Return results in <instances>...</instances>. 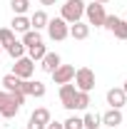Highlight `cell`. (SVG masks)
Listing matches in <instances>:
<instances>
[{"label":"cell","mask_w":127,"mask_h":129,"mask_svg":"<svg viewBox=\"0 0 127 129\" xmlns=\"http://www.w3.org/2000/svg\"><path fill=\"white\" fill-rule=\"evenodd\" d=\"M82 15H85V3L82 0H67L62 5V15L60 17H62L67 25H72V22H80Z\"/></svg>","instance_id":"cell-1"},{"label":"cell","mask_w":127,"mask_h":129,"mask_svg":"<svg viewBox=\"0 0 127 129\" xmlns=\"http://www.w3.org/2000/svg\"><path fill=\"white\" fill-rule=\"evenodd\" d=\"M48 35H50V40H55V42H62L65 37H70V25L65 22L62 17L48 20Z\"/></svg>","instance_id":"cell-2"},{"label":"cell","mask_w":127,"mask_h":129,"mask_svg":"<svg viewBox=\"0 0 127 129\" xmlns=\"http://www.w3.org/2000/svg\"><path fill=\"white\" fill-rule=\"evenodd\" d=\"M85 17H87V25H95V27H102L105 25V5H100V3H90V5H85Z\"/></svg>","instance_id":"cell-3"},{"label":"cell","mask_w":127,"mask_h":129,"mask_svg":"<svg viewBox=\"0 0 127 129\" xmlns=\"http://www.w3.org/2000/svg\"><path fill=\"white\" fill-rule=\"evenodd\" d=\"M75 87H77L80 92H90V89L95 87V72H92L90 67L75 70Z\"/></svg>","instance_id":"cell-4"},{"label":"cell","mask_w":127,"mask_h":129,"mask_svg":"<svg viewBox=\"0 0 127 129\" xmlns=\"http://www.w3.org/2000/svg\"><path fill=\"white\" fill-rule=\"evenodd\" d=\"M102 27H107V30H110L112 35L117 37V40H127V20H122V17H117V15H107Z\"/></svg>","instance_id":"cell-5"},{"label":"cell","mask_w":127,"mask_h":129,"mask_svg":"<svg viewBox=\"0 0 127 129\" xmlns=\"http://www.w3.org/2000/svg\"><path fill=\"white\" fill-rule=\"evenodd\" d=\"M32 72H35V62H32L30 57H20V60H15V64H13V75H15V77H20V80H30Z\"/></svg>","instance_id":"cell-6"},{"label":"cell","mask_w":127,"mask_h":129,"mask_svg":"<svg viewBox=\"0 0 127 129\" xmlns=\"http://www.w3.org/2000/svg\"><path fill=\"white\" fill-rule=\"evenodd\" d=\"M75 94H77V87L72 84V82H67V84H60V102H62L65 109H75Z\"/></svg>","instance_id":"cell-7"},{"label":"cell","mask_w":127,"mask_h":129,"mask_svg":"<svg viewBox=\"0 0 127 129\" xmlns=\"http://www.w3.org/2000/svg\"><path fill=\"white\" fill-rule=\"evenodd\" d=\"M52 80L55 84H67V82L75 80V67L72 64H60L55 72H52Z\"/></svg>","instance_id":"cell-8"},{"label":"cell","mask_w":127,"mask_h":129,"mask_svg":"<svg viewBox=\"0 0 127 129\" xmlns=\"http://www.w3.org/2000/svg\"><path fill=\"white\" fill-rule=\"evenodd\" d=\"M127 102V94L122 87H112V89H107V104H110L112 109H122Z\"/></svg>","instance_id":"cell-9"},{"label":"cell","mask_w":127,"mask_h":129,"mask_svg":"<svg viewBox=\"0 0 127 129\" xmlns=\"http://www.w3.org/2000/svg\"><path fill=\"white\" fill-rule=\"evenodd\" d=\"M20 92L28 97H45V84L37 80H23V87H20Z\"/></svg>","instance_id":"cell-10"},{"label":"cell","mask_w":127,"mask_h":129,"mask_svg":"<svg viewBox=\"0 0 127 129\" xmlns=\"http://www.w3.org/2000/svg\"><path fill=\"white\" fill-rule=\"evenodd\" d=\"M100 119H102V124H105L107 129H115L117 124H122V112H120V109H110V112L102 114Z\"/></svg>","instance_id":"cell-11"},{"label":"cell","mask_w":127,"mask_h":129,"mask_svg":"<svg viewBox=\"0 0 127 129\" xmlns=\"http://www.w3.org/2000/svg\"><path fill=\"white\" fill-rule=\"evenodd\" d=\"M40 62H43L40 67H43L45 72H50V75H52V72H55V70L60 67V55H57V52H48V55H45V57H43Z\"/></svg>","instance_id":"cell-12"},{"label":"cell","mask_w":127,"mask_h":129,"mask_svg":"<svg viewBox=\"0 0 127 129\" xmlns=\"http://www.w3.org/2000/svg\"><path fill=\"white\" fill-rule=\"evenodd\" d=\"M48 13H45V10H35V13H32V17H30V27L32 30H43V27H48Z\"/></svg>","instance_id":"cell-13"},{"label":"cell","mask_w":127,"mask_h":129,"mask_svg":"<svg viewBox=\"0 0 127 129\" xmlns=\"http://www.w3.org/2000/svg\"><path fill=\"white\" fill-rule=\"evenodd\" d=\"M87 35H90V25H87V22H72V25H70V37H75V40H87Z\"/></svg>","instance_id":"cell-14"},{"label":"cell","mask_w":127,"mask_h":129,"mask_svg":"<svg viewBox=\"0 0 127 129\" xmlns=\"http://www.w3.org/2000/svg\"><path fill=\"white\" fill-rule=\"evenodd\" d=\"M20 87H23V80L15 77L13 72L3 77V89H5V92H20Z\"/></svg>","instance_id":"cell-15"},{"label":"cell","mask_w":127,"mask_h":129,"mask_svg":"<svg viewBox=\"0 0 127 129\" xmlns=\"http://www.w3.org/2000/svg\"><path fill=\"white\" fill-rule=\"evenodd\" d=\"M13 32H28L32 30L30 27V17H25V15H15L13 17V27H10Z\"/></svg>","instance_id":"cell-16"},{"label":"cell","mask_w":127,"mask_h":129,"mask_svg":"<svg viewBox=\"0 0 127 129\" xmlns=\"http://www.w3.org/2000/svg\"><path fill=\"white\" fill-rule=\"evenodd\" d=\"M43 42V37H40V32L37 30H28V32H23V45L30 50V47H35V45H40Z\"/></svg>","instance_id":"cell-17"},{"label":"cell","mask_w":127,"mask_h":129,"mask_svg":"<svg viewBox=\"0 0 127 129\" xmlns=\"http://www.w3.org/2000/svg\"><path fill=\"white\" fill-rule=\"evenodd\" d=\"M100 124H102V119H100L97 112H87L82 117V127L85 129H100Z\"/></svg>","instance_id":"cell-18"},{"label":"cell","mask_w":127,"mask_h":129,"mask_svg":"<svg viewBox=\"0 0 127 129\" xmlns=\"http://www.w3.org/2000/svg\"><path fill=\"white\" fill-rule=\"evenodd\" d=\"M8 55H10V57H13V60H20V57H25V45H23V42H10V45H8Z\"/></svg>","instance_id":"cell-19"},{"label":"cell","mask_w":127,"mask_h":129,"mask_svg":"<svg viewBox=\"0 0 127 129\" xmlns=\"http://www.w3.org/2000/svg\"><path fill=\"white\" fill-rule=\"evenodd\" d=\"M45 55H48V47H45L43 42H40V45H35V47H30V50H28V57H30L32 62H40V60H43Z\"/></svg>","instance_id":"cell-20"},{"label":"cell","mask_w":127,"mask_h":129,"mask_svg":"<svg viewBox=\"0 0 127 129\" xmlns=\"http://www.w3.org/2000/svg\"><path fill=\"white\" fill-rule=\"evenodd\" d=\"M30 122H37V124H43V127H45V124L50 122V112L45 109V107H40V109H35V112L30 114Z\"/></svg>","instance_id":"cell-21"},{"label":"cell","mask_w":127,"mask_h":129,"mask_svg":"<svg viewBox=\"0 0 127 129\" xmlns=\"http://www.w3.org/2000/svg\"><path fill=\"white\" fill-rule=\"evenodd\" d=\"M90 107V92H80L75 94V109H87Z\"/></svg>","instance_id":"cell-22"},{"label":"cell","mask_w":127,"mask_h":129,"mask_svg":"<svg viewBox=\"0 0 127 129\" xmlns=\"http://www.w3.org/2000/svg\"><path fill=\"white\" fill-rule=\"evenodd\" d=\"M10 8L15 15H25L28 8H30V0H10Z\"/></svg>","instance_id":"cell-23"},{"label":"cell","mask_w":127,"mask_h":129,"mask_svg":"<svg viewBox=\"0 0 127 129\" xmlns=\"http://www.w3.org/2000/svg\"><path fill=\"white\" fill-rule=\"evenodd\" d=\"M10 42H15V32L10 30V27H0V45L8 47Z\"/></svg>","instance_id":"cell-24"},{"label":"cell","mask_w":127,"mask_h":129,"mask_svg":"<svg viewBox=\"0 0 127 129\" xmlns=\"http://www.w3.org/2000/svg\"><path fill=\"white\" fill-rule=\"evenodd\" d=\"M62 129H85V127H82V119L80 117H67L62 122Z\"/></svg>","instance_id":"cell-25"},{"label":"cell","mask_w":127,"mask_h":129,"mask_svg":"<svg viewBox=\"0 0 127 129\" xmlns=\"http://www.w3.org/2000/svg\"><path fill=\"white\" fill-rule=\"evenodd\" d=\"M8 99H10V92H5V89H0V109L8 104Z\"/></svg>","instance_id":"cell-26"},{"label":"cell","mask_w":127,"mask_h":129,"mask_svg":"<svg viewBox=\"0 0 127 129\" xmlns=\"http://www.w3.org/2000/svg\"><path fill=\"white\" fill-rule=\"evenodd\" d=\"M45 129H62V122H52L50 119L48 124H45Z\"/></svg>","instance_id":"cell-27"},{"label":"cell","mask_w":127,"mask_h":129,"mask_svg":"<svg viewBox=\"0 0 127 129\" xmlns=\"http://www.w3.org/2000/svg\"><path fill=\"white\" fill-rule=\"evenodd\" d=\"M28 129H45L43 124H37V122H28Z\"/></svg>","instance_id":"cell-28"},{"label":"cell","mask_w":127,"mask_h":129,"mask_svg":"<svg viewBox=\"0 0 127 129\" xmlns=\"http://www.w3.org/2000/svg\"><path fill=\"white\" fill-rule=\"evenodd\" d=\"M40 3H43V5H55L57 0H40Z\"/></svg>","instance_id":"cell-29"},{"label":"cell","mask_w":127,"mask_h":129,"mask_svg":"<svg viewBox=\"0 0 127 129\" xmlns=\"http://www.w3.org/2000/svg\"><path fill=\"white\" fill-rule=\"evenodd\" d=\"M92 3H100V5H105V3H107V0H92Z\"/></svg>","instance_id":"cell-30"},{"label":"cell","mask_w":127,"mask_h":129,"mask_svg":"<svg viewBox=\"0 0 127 129\" xmlns=\"http://www.w3.org/2000/svg\"><path fill=\"white\" fill-rule=\"evenodd\" d=\"M122 89H125V94H127V80H125V84H122Z\"/></svg>","instance_id":"cell-31"},{"label":"cell","mask_w":127,"mask_h":129,"mask_svg":"<svg viewBox=\"0 0 127 129\" xmlns=\"http://www.w3.org/2000/svg\"><path fill=\"white\" fill-rule=\"evenodd\" d=\"M0 55H3V45H0Z\"/></svg>","instance_id":"cell-32"}]
</instances>
